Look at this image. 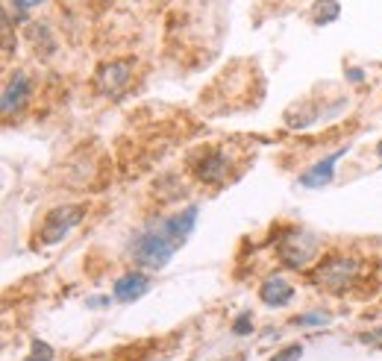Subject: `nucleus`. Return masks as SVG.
<instances>
[{
    "label": "nucleus",
    "instance_id": "nucleus-1",
    "mask_svg": "<svg viewBox=\"0 0 382 361\" xmlns=\"http://www.w3.org/2000/svg\"><path fill=\"white\" fill-rule=\"evenodd\" d=\"M127 250H130L133 261L138 264V268H145V271H165L171 264L174 253H177V247L171 244V238L159 229L156 218L145 229L133 232Z\"/></svg>",
    "mask_w": 382,
    "mask_h": 361
},
{
    "label": "nucleus",
    "instance_id": "nucleus-2",
    "mask_svg": "<svg viewBox=\"0 0 382 361\" xmlns=\"http://www.w3.org/2000/svg\"><path fill=\"white\" fill-rule=\"evenodd\" d=\"M359 273H362V258L359 256L336 253V256H326L318 264L315 273H312V282L329 294H344L353 288V282L359 279Z\"/></svg>",
    "mask_w": 382,
    "mask_h": 361
},
{
    "label": "nucleus",
    "instance_id": "nucleus-3",
    "mask_svg": "<svg viewBox=\"0 0 382 361\" xmlns=\"http://www.w3.org/2000/svg\"><path fill=\"white\" fill-rule=\"evenodd\" d=\"M318 247H321V238L309 229L289 226L282 235H277V256L291 271H306L318 256Z\"/></svg>",
    "mask_w": 382,
    "mask_h": 361
},
{
    "label": "nucleus",
    "instance_id": "nucleus-4",
    "mask_svg": "<svg viewBox=\"0 0 382 361\" xmlns=\"http://www.w3.org/2000/svg\"><path fill=\"white\" fill-rule=\"evenodd\" d=\"M188 171L200 185H221L229 174V153L224 144H209L191 153L188 159Z\"/></svg>",
    "mask_w": 382,
    "mask_h": 361
},
{
    "label": "nucleus",
    "instance_id": "nucleus-5",
    "mask_svg": "<svg viewBox=\"0 0 382 361\" xmlns=\"http://www.w3.org/2000/svg\"><path fill=\"white\" fill-rule=\"evenodd\" d=\"M86 218V206H59V209H51L47 211V218L38 229V241L44 247H53L59 241L68 238V232L80 226Z\"/></svg>",
    "mask_w": 382,
    "mask_h": 361
},
{
    "label": "nucleus",
    "instance_id": "nucleus-6",
    "mask_svg": "<svg viewBox=\"0 0 382 361\" xmlns=\"http://www.w3.org/2000/svg\"><path fill=\"white\" fill-rule=\"evenodd\" d=\"M133 68H135V59H130V56L103 62L98 68V74H94V88L106 94V98H118V94L127 88V83L133 80Z\"/></svg>",
    "mask_w": 382,
    "mask_h": 361
},
{
    "label": "nucleus",
    "instance_id": "nucleus-7",
    "mask_svg": "<svg viewBox=\"0 0 382 361\" xmlns=\"http://www.w3.org/2000/svg\"><path fill=\"white\" fill-rule=\"evenodd\" d=\"M30 94H33V80L27 70H12L6 85H4V94H0V115H4L6 120L15 117L24 103L30 100Z\"/></svg>",
    "mask_w": 382,
    "mask_h": 361
},
{
    "label": "nucleus",
    "instance_id": "nucleus-8",
    "mask_svg": "<svg viewBox=\"0 0 382 361\" xmlns=\"http://www.w3.org/2000/svg\"><path fill=\"white\" fill-rule=\"evenodd\" d=\"M197 214H200V206L197 203H191V206H185V209H180V211H174V214H165V218H156V224H159V229L171 238V244L180 250L185 241H188V235L195 232V226H197Z\"/></svg>",
    "mask_w": 382,
    "mask_h": 361
},
{
    "label": "nucleus",
    "instance_id": "nucleus-9",
    "mask_svg": "<svg viewBox=\"0 0 382 361\" xmlns=\"http://www.w3.org/2000/svg\"><path fill=\"white\" fill-rule=\"evenodd\" d=\"M347 150H350V144H344V147H339L336 153H329L324 159H318L315 164H309L306 171L297 177L300 188H324V185H329L332 179H336V162L344 159Z\"/></svg>",
    "mask_w": 382,
    "mask_h": 361
},
{
    "label": "nucleus",
    "instance_id": "nucleus-10",
    "mask_svg": "<svg viewBox=\"0 0 382 361\" xmlns=\"http://www.w3.org/2000/svg\"><path fill=\"white\" fill-rule=\"evenodd\" d=\"M150 291V276L145 271H130L112 282V297L118 303H135Z\"/></svg>",
    "mask_w": 382,
    "mask_h": 361
},
{
    "label": "nucleus",
    "instance_id": "nucleus-11",
    "mask_svg": "<svg viewBox=\"0 0 382 361\" xmlns=\"http://www.w3.org/2000/svg\"><path fill=\"white\" fill-rule=\"evenodd\" d=\"M259 300L265 303L268 308H282V305H289L294 300V285L285 276L274 273V276H268L265 282L259 285Z\"/></svg>",
    "mask_w": 382,
    "mask_h": 361
},
{
    "label": "nucleus",
    "instance_id": "nucleus-12",
    "mask_svg": "<svg viewBox=\"0 0 382 361\" xmlns=\"http://www.w3.org/2000/svg\"><path fill=\"white\" fill-rule=\"evenodd\" d=\"M33 44H36V51H38V44H41V56H53L56 53V38H53V30L47 27V21H33L30 27H27Z\"/></svg>",
    "mask_w": 382,
    "mask_h": 361
},
{
    "label": "nucleus",
    "instance_id": "nucleus-13",
    "mask_svg": "<svg viewBox=\"0 0 382 361\" xmlns=\"http://www.w3.org/2000/svg\"><path fill=\"white\" fill-rule=\"evenodd\" d=\"M339 15H341V4H339V0H315L312 21L318 23V27H326V23L339 21Z\"/></svg>",
    "mask_w": 382,
    "mask_h": 361
},
{
    "label": "nucleus",
    "instance_id": "nucleus-14",
    "mask_svg": "<svg viewBox=\"0 0 382 361\" xmlns=\"http://www.w3.org/2000/svg\"><path fill=\"white\" fill-rule=\"evenodd\" d=\"M294 326H329L332 323V315L329 311H306V315H297L294 320H291Z\"/></svg>",
    "mask_w": 382,
    "mask_h": 361
},
{
    "label": "nucleus",
    "instance_id": "nucleus-15",
    "mask_svg": "<svg viewBox=\"0 0 382 361\" xmlns=\"http://www.w3.org/2000/svg\"><path fill=\"white\" fill-rule=\"evenodd\" d=\"M56 358V350L51 344H44V341H33L30 344V355L24 358V361H53Z\"/></svg>",
    "mask_w": 382,
    "mask_h": 361
},
{
    "label": "nucleus",
    "instance_id": "nucleus-16",
    "mask_svg": "<svg viewBox=\"0 0 382 361\" xmlns=\"http://www.w3.org/2000/svg\"><path fill=\"white\" fill-rule=\"evenodd\" d=\"M253 332V315L250 311H242L235 320H232V335L235 338H244V335H250Z\"/></svg>",
    "mask_w": 382,
    "mask_h": 361
},
{
    "label": "nucleus",
    "instance_id": "nucleus-17",
    "mask_svg": "<svg viewBox=\"0 0 382 361\" xmlns=\"http://www.w3.org/2000/svg\"><path fill=\"white\" fill-rule=\"evenodd\" d=\"M300 358H303V344H289L279 352H274L268 361H300Z\"/></svg>",
    "mask_w": 382,
    "mask_h": 361
},
{
    "label": "nucleus",
    "instance_id": "nucleus-18",
    "mask_svg": "<svg viewBox=\"0 0 382 361\" xmlns=\"http://www.w3.org/2000/svg\"><path fill=\"white\" fill-rule=\"evenodd\" d=\"M41 4H44V0H12V6H15V18H18V21H27L30 9L41 6Z\"/></svg>",
    "mask_w": 382,
    "mask_h": 361
},
{
    "label": "nucleus",
    "instance_id": "nucleus-19",
    "mask_svg": "<svg viewBox=\"0 0 382 361\" xmlns=\"http://www.w3.org/2000/svg\"><path fill=\"white\" fill-rule=\"evenodd\" d=\"M4 53H12L15 51V41H12V18H9V9H4Z\"/></svg>",
    "mask_w": 382,
    "mask_h": 361
},
{
    "label": "nucleus",
    "instance_id": "nucleus-20",
    "mask_svg": "<svg viewBox=\"0 0 382 361\" xmlns=\"http://www.w3.org/2000/svg\"><path fill=\"white\" fill-rule=\"evenodd\" d=\"M359 341H362V344H376V347H382V329L362 332V335H359Z\"/></svg>",
    "mask_w": 382,
    "mask_h": 361
},
{
    "label": "nucleus",
    "instance_id": "nucleus-21",
    "mask_svg": "<svg viewBox=\"0 0 382 361\" xmlns=\"http://www.w3.org/2000/svg\"><path fill=\"white\" fill-rule=\"evenodd\" d=\"M86 305H91V308H106V305H112V300H109V297H88Z\"/></svg>",
    "mask_w": 382,
    "mask_h": 361
},
{
    "label": "nucleus",
    "instance_id": "nucleus-22",
    "mask_svg": "<svg viewBox=\"0 0 382 361\" xmlns=\"http://www.w3.org/2000/svg\"><path fill=\"white\" fill-rule=\"evenodd\" d=\"M347 80L350 83H362L365 80V70L362 68H347Z\"/></svg>",
    "mask_w": 382,
    "mask_h": 361
},
{
    "label": "nucleus",
    "instance_id": "nucleus-23",
    "mask_svg": "<svg viewBox=\"0 0 382 361\" xmlns=\"http://www.w3.org/2000/svg\"><path fill=\"white\" fill-rule=\"evenodd\" d=\"M376 156H379V159H382V141H379V144H376Z\"/></svg>",
    "mask_w": 382,
    "mask_h": 361
}]
</instances>
